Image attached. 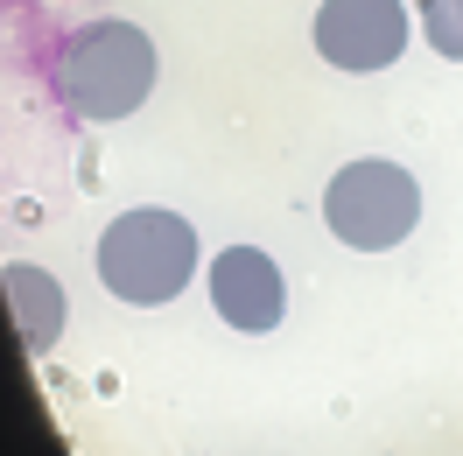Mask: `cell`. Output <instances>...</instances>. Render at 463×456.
I'll return each mask as SVG.
<instances>
[{"mask_svg":"<svg viewBox=\"0 0 463 456\" xmlns=\"http://www.w3.org/2000/svg\"><path fill=\"white\" fill-rule=\"evenodd\" d=\"M323 225L345 239L351 253H386L421 225V183L401 162H351L323 190Z\"/></svg>","mask_w":463,"mask_h":456,"instance_id":"3","label":"cell"},{"mask_svg":"<svg viewBox=\"0 0 463 456\" xmlns=\"http://www.w3.org/2000/svg\"><path fill=\"white\" fill-rule=\"evenodd\" d=\"M35 78H43L57 113L106 127V119L141 113V99L155 91V43H147V29L106 14V22L35 43Z\"/></svg>","mask_w":463,"mask_h":456,"instance_id":"1","label":"cell"},{"mask_svg":"<svg viewBox=\"0 0 463 456\" xmlns=\"http://www.w3.org/2000/svg\"><path fill=\"white\" fill-rule=\"evenodd\" d=\"M317 57L337 71H386L407 57V7L401 0H323L317 7Z\"/></svg>","mask_w":463,"mask_h":456,"instance_id":"4","label":"cell"},{"mask_svg":"<svg viewBox=\"0 0 463 456\" xmlns=\"http://www.w3.org/2000/svg\"><path fill=\"white\" fill-rule=\"evenodd\" d=\"M203 288H211V309L225 316L232 330H246V337H267L288 316V281H281L274 253H260V246H225L211 260Z\"/></svg>","mask_w":463,"mask_h":456,"instance_id":"5","label":"cell"},{"mask_svg":"<svg viewBox=\"0 0 463 456\" xmlns=\"http://www.w3.org/2000/svg\"><path fill=\"white\" fill-rule=\"evenodd\" d=\"M421 35L435 57L463 63V0H421Z\"/></svg>","mask_w":463,"mask_h":456,"instance_id":"7","label":"cell"},{"mask_svg":"<svg viewBox=\"0 0 463 456\" xmlns=\"http://www.w3.org/2000/svg\"><path fill=\"white\" fill-rule=\"evenodd\" d=\"M99 281L134 309H162L197 281V225L162 204H141L106 225L99 239Z\"/></svg>","mask_w":463,"mask_h":456,"instance_id":"2","label":"cell"},{"mask_svg":"<svg viewBox=\"0 0 463 456\" xmlns=\"http://www.w3.org/2000/svg\"><path fill=\"white\" fill-rule=\"evenodd\" d=\"M7 316H14V337L29 344V358H43L63 337V288L29 260H7Z\"/></svg>","mask_w":463,"mask_h":456,"instance_id":"6","label":"cell"}]
</instances>
